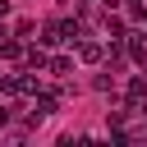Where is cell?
<instances>
[{
	"label": "cell",
	"instance_id": "cell-4",
	"mask_svg": "<svg viewBox=\"0 0 147 147\" xmlns=\"http://www.w3.org/2000/svg\"><path fill=\"white\" fill-rule=\"evenodd\" d=\"M142 92H147V78H142V74H133V78H129V106H133Z\"/></svg>",
	"mask_w": 147,
	"mask_h": 147
},
{
	"label": "cell",
	"instance_id": "cell-9",
	"mask_svg": "<svg viewBox=\"0 0 147 147\" xmlns=\"http://www.w3.org/2000/svg\"><path fill=\"white\" fill-rule=\"evenodd\" d=\"M5 119H9V110H0V124H5Z\"/></svg>",
	"mask_w": 147,
	"mask_h": 147
},
{
	"label": "cell",
	"instance_id": "cell-2",
	"mask_svg": "<svg viewBox=\"0 0 147 147\" xmlns=\"http://www.w3.org/2000/svg\"><path fill=\"white\" fill-rule=\"evenodd\" d=\"M46 60H51V55H46L41 46H32V51H23V64H28L32 74H37V69H46Z\"/></svg>",
	"mask_w": 147,
	"mask_h": 147
},
{
	"label": "cell",
	"instance_id": "cell-8",
	"mask_svg": "<svg viewBox=\"0 0 147 147\" xmlns=\"http://www.w3.org/2000/svg\"><path fill=\"white\" fill-rule=\"evenodd\" d=\"M5 14H9V0H0V18H5Z\"/></svg>",
	"mask_w": 147,
	"mask_h": 147
},
{
	"label": "cell",
	"instance_id": "cell-5",
	"mask_svg": "<svg viewBox=\"0 0 147 147\" xmlns=\"http://www.w3.org/2000/svg\"><path fill=\"white\" fill-rule=\"evenodd\" d=\"M106 32H110V41H119V37H124V23H119L110 9H106Z\"/></svg>",
	"mask_w": 147,
	"mask_h": 147
},
{
	"label": "cell",
	"instance_id": "cell-7",
	"mask_svg": "<svg viewBox=\"0 0 147 147\" xmlns=\"http://www.w3.org/2000/svg\"><path fill=\"white\" fill-rule=\"evenodd\" d=\"M129 14H133V18L142 23V28H147V5H138V0H133V5H129Z\"/></svg>",
	"mask_w": 147,
	"mask_h": 147
},
{
	"label": "cell",
	"instance_id": "cell-1",
	"mask_svg": "<svg viewBox=\"0 0 147 147\" xmlns=\"http://www.w3.org/2000/svg\"><path fill=\"white\" fill-rule=\"evenodd\" d=\"M78 60H83V64H101V60H106V46H96V41H83V46H78Z\"/></svg>",
	"mask_w": 147,
	"mask_h": 147
},
{
	"label": "cell",
	"instance_id": "cell-3",
	"mask_svg": "<svg viewBox=\"0 0 147 147\" xmlns=\"http://www.w3.org/2000/svg\"><path fill=\"white\" fill-rule=\"evenodd\" d=\"M46 74L64 78V74H74V60H69V55H55V60H46Z\"/></svg>",
	"mask_w": 147,
	"mask_h": 147
},
{
	"label": "cell",
	"instance_id": "cell-6",
	"mask_svg": "<svg viewBox=\"0 0 147 147\" xmlns=\"http://www.w3.org/2000/svg\"><path fill=\"white\" fill-rule=\"evenodd\" d=\"M32 32H37L32 18H18V23H14V37H32Z\"/></svg>",
	"mask_w": 147,
	"mask_h": 147
}]
</instances>
